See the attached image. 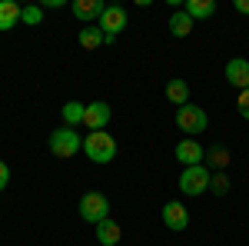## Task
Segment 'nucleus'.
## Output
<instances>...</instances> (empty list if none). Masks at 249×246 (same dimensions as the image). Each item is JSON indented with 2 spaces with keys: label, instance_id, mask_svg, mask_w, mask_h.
<instances>
[{
  "label": "nucleus",
  "instance_id": "1",
  "mask_svg": "<svg viewBox=\"0 0 249 246\" xmlns=\"http://www.w3.org/2000/svg\"><path fill=\"white\" fill-rule=\"evenodd\" d=\"M83 153L93 160V163H110L116 156V140L110 133L96 130V133H87V140H83Z\"/></svg>",
  "mask_w": 249,
  "mask_h": 246
},
{
  "label": "nucleus",
  "instance_id": "2",
  "mask_svg": "<svg viewBox=\"0 0 249 246\" xmlns=\"http://www.w3.org/2000/svg\"><path fill=\"white\" fill-rule=\"evenodd\" d=\"M83 150V140H80V133L73 127H60V130L50 133V153L60 156V160H70V156H77Z\"/></svg>",
  "mask_w": 249,
  "mask_h": 246
},
{
  "label": "nucleus",
  "instance_id": "3",
  "mask_svg": "<svg viewBox=\"0 0 249 246\" xmlns=\"http://www.w3.org/2000/svg\"><path fill=\"white\" fill-rule=\"evenodd\" d=\"M80 220H87V223H103V220H110V200L103 196V193H83L80 196Z\"/></svg>",
  "mask_w": 249,
  "mask_h": 246
},
{
  "label": "nucleus",
  "instance_id": "4",
  "mask_svg": "<svg viewBox=\"0 0 249 246\" xmlns=\"http://www.w3.org/2000/svg\"><path fill=\"white\" fill-rule=\"evenodd\" d=\"M210 180H213V173L203 163L199 167H183V173H179V189L186 196H199V193L210 189Z\"/></svg>",
  "mask_w": 249,
  "mask_h": 246
},
{
  "label": "nucleus",
  "instance_id": "5",
  "mask_svg": "<svg viewBox=\"0 0 249 246\" xmlns=\"http://www.w3.org/2000/svg\"><path fill=\"white\" fill-rule=\"evenodd\" d=\"M206 123H210V116H206L203 107H196V103H186V107L176 110V127L183 133H203Z\"/></svg>",
  "mask_w": 249,
  "mask_h": 246
},
{
  "label": "nucleus",
  "instance_id": "6",
  "mask_svg": "<svg viewBox=\"0 0 249 246\" xmlns=\"http://www.w3.org/2000/svg\"><path fill=\"white\" fill-rule=\"evenodd\" d=\"M96 27L103 30L107 43H113L116 34H120V30L126 27V10H123V7H107V10H103V17L96 20Z\"/></svg>",
  "mask_w": 249,
  "mask_h": 246
},
{
  "label": "nucleus",
  "instance_id": "7",
  "mask_svg": "<svg viewBox=\"0 0 249 246\" xmlns=\"http://www.w3.org/2000/svg\"><path fill=\"white\" fill-rule=\"evenodd\" d=\"M110 103L107 100H93V103H87V114H83V127H90V133L103 130L107 123H110Z\"/></svg>",
  "mask_w": 249,
  "mask_h": 246
},
{
  "label": "nucleus",
  "instance_id": "8",
  "mask_svg": "<svg viewBox=\"0 0 249 246\" xmlns=\"http://www.w3.org/2000/svg\"><path fill=\"white\" fill-rule=\"evenodd\" d=\"M173 153H176V160H179L183 167H199V163L206 160V150H203V147H199V143H196L193 136H186V140H179Z\"/></svg>",
  "mask_w": 249,
  "mask_h": 246
},
{
  "label": "nucleus",
  "instance_id": "9",
  "mask_svg": "<svg viewBox=\"0 0 249 246\" xmlns=\"http://www.w3.org/2000/svg\"><path fill=\"white\" fill-rule=\"evenodd\" d=\"M73 17L83 20V23H93V20L103 17V10H107V3L103 0H73Z\"/></svg>",
  "mask_w": 249,
  "mask_h": 246
},
{
  "label": "nucleus",
  "instance_id": "10",
  "mask_svg": "<svg viewBox=\"0 0 249 246\" xmlns=\"http://www.w3.org/2000/svg\"><path fill=\"white\" fill-rule=\"evenodd\" d=\"M163 223L170 229H186L190 227V213H186V207H183L179 200H170V203L163 207Z\"/></svg>",
  "mask_w": 249,
  "mask_h": 246
},
{
  "label": "nucleus",
  "instance_id": "11",
  "mask_svg": "<svg viewBox=\"0 0 249 246\" xmlns=\"http://www.w3.org/2000/svg\"><path fill=\"white\" fill-rule=\"evenodd\" d=\"M226 80H230L232 87H239V90H249V60L232 57L226 63Z\"/></svg>",
  "mask_w": 249,
  "mask_h": 246
},
{
  "label": "nucleus",
  "instance_id": "12",
  "mask_svg": "<svg viewBox=\"0 0 249 246\" xmlns=\"http://www.w3.org/2000/svg\"><path fill=\"white\" fill-rule=\"evenodd\" d=\"M96 240H100V246H116L123 240V229L116 220H103V223H96Z\"/></svg>",
  "mask_w": 249,
  "mask_h": 246
},
{
  "label": "nucleus",
  "instance_id": "13",
  "mask_svg": "<svg viewBox=\"0 0 249 246\" xmlns=\"http://www.w3.org/2000/svg\"><path fill=\"white\" fill-rule=\"evenodd\" d=\"M20 14H23V7H20V3H14V0H0V30L17 27Z\"/></svg>",
  "mask_w": 249,
  "mask_h": 246
},
{
  "label": "nucleus",
  "instance_id": "14",
  "mask_svg": "<svg viewBox=\"0 0 249 246\" xmlns=\"http://www.w3.org/2000/svg\"><path fill=\"white\" fill-rule=\"evenodd\" d=\"M163 94H166V100H170V103L186 107V103H190V83H186V80H170Z\"/></svg>",
  "mask_w": 249,
  "mask_h": 246
},
{
  "label": "nucleus",
  "instance_id": "15",
  "mask_svg": "<svg viewBox=\"0 0 249 246\" xmlns=\"http://www.w3.org/2000/svg\"><path fill=\"white\" fill-rule=\"evenodd\" d=\"M193 27H196V20H193L186 10H179V14H173V17H170V34H173V37H190Z\"/></svg>",
  "mask_w": 249,
  "mask_h": 246
},
{
  "label": "nucleus",
  "instance_id": "16",
  "mask_svg": "<svg viewBox=\"0 0 249 246\" xmlns=\"http://www.w3.org/2000/svg\"><path fill=\"white\" fill-rule=\"evenodd\" d=\"M60 114H63V123H67V127H80V123H83V114H87V103L70 100V103L60 107Z\"/></svg>",
  "mask_w": 249,
  "mask_h": 246
},
{
  "label": "nucleus",
  "instance_id": "17",
  "mask_svg": "<svg viewBox=\"0 0 249 246\" xmlns=\"http://www.w3.org/2000/svg\"><path fill=\"white\" fill-rule=\"evenodd\" d=\"M186 14L193 20H206V17L216 14V3L213 0H186Z\"/></svg>",
  "mask_w": 249,
  "mask_h": 246
},
{
  "label": "nucleus",
  "instance_id": "18",
  "mask_svg": "<svg viewBox=\"0 0 249 246\" xmlns=\"http://www.w3.org/2000/svg\"><path fill=\"white\" fill-rule=\"evenodd\" d=\"M100 43H107V37H103L100 27H83V30H80V47H83V50H96Z\"/></svg>",
  "mask_w": 249,
  "mask_h": 246
},
{
  "label": "nucleus",
  "instance_id": "19",
  "mask_svg": "<svg viewBox=\"0 0 249 246\" xmlns=\"http://www.w3.org/2000/svg\"><path fill=\"white\" fill-rule=\"evenodd\" d=\"M206 160H210L213 167H219V170H226V167H230V150H226V147H213V150L206 153Z\"/></svg>",
  "mask_w": 249,
  "mask_h": 246
},
{
  "label": "nucleus",
  "instance_id": "20",
  "mask_svg": "<svg viewBox=\"0 0 249 246\" xmlns=\"http://www.w3.org/2000/svg\"><path fill=\"white\" fill-rule=\"evenodd\" d=\"M20 20H23V23H30V27H37L40 20H43V7H37V3L23 7V14H20Z\"/></svg>",
  "mask_w": 249,
  "mask_h": 246
},
{
  "label": "nucleus",
  "instance_id": "21",
  "mask_svg": "<svg viewBox=\"0 0 249 246\" xmlns=\"http://www.w3.org/2000/svg\"><path fill=\"white\" fill-rule=\"evenodd\" d=\"M210 193H216V196H226L230 193V180H226V173H216L210 180Z\"/></svg>",
  "mask_w": 249,
  "mask_h": 246
},
{
  "label": "nucleus",
  "instance_id": "22",
  "mask_svg": "<svg viewBox=\"0 0 249 246\" xmlns=\"http://www.w3.org/2000/svg\"><path fill=\"white\" fill-rule=\"evenodd\" d=\"M236 107H239V116H243V120H249V90H239Z\"/></svg>",
  "mask_w": 249,
  "mask_h": 246
},
{
  "label": "nucleus",
  "instance_id": "23",
  "mask_svg": "<svg viewBox=\"0 0 249 246\" xmlns=\"http://www.w3.org/2000/svg\"><path fill=\"white\" fill-rule=\"evenodd\" d=\"M7 183H10V167H7V163L0 160V189L7 187Z\"/></svg>",
  "mask_w": 249,
  "mask_h": 246
},
{
  "label": "nucleus",
  "instance_id": "24",
  "mask_svg": "<svg viewBox=\"0 0 249 246\" xmlns=\"http://www.w3.org/2000/svg\"><path fill=\"white\" fill-rule=\"evenodd\" d=\"M236 10L239 14H249V0H236Z\"/></svg>",
  "mask_w": 249,
  "mask_h": 246
}]
</instances>
